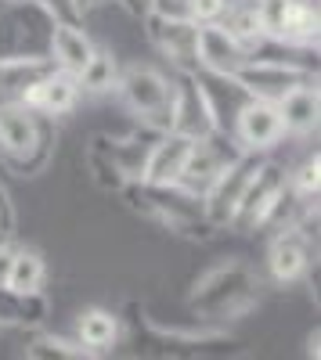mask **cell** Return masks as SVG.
Here are the masks:
<instances>
[{
	"label": "cell",
	"instance_id": "obj_6",
	"mask_svg": "<svg viewBox=\"0 0 321 360\" xmlns=\"http://www.w3.org/2000/svg\"><path fill=\"white\" fill-rule=\"evenodd\" d=\"M224 137L227 134H220V130L217 134H206V137H195L191 141V152L184 159V169H181V176H177V184H173V188H181L191 198L206 195V188L224 173V166L242 152V148H231V152H227Z\"/></svg>",
	"mask_w": 321,
	"mask_h": 360
},
{
	"label": "cell",
	"instance_id": "obj_5",
	"mask_svg": "<svg viewBox=\"0 0 321 360\" xmlns=\"http://www.w3.org/2000/svg\"><path fill=\"white\" fill-rule=\"evenodd\" d=\"M314 72L310 69H300L293 62H278V58H246L235 72V83L246 90L249 98H260V101H271L278 105L289 90H296L300 83H310Z\"/></svg>",
	"mask_w": 321,
	"mask_h": 360
},
{
	"label": "cell",
	"instance_id": "obj_16",
	"mask_svg": "<svg viewBox=\"0 0 321 360\" xmlns=\"http://www.w3.org/2000/svg\"><path fill=\"white\" fill-rule=\"evenodd\" d=\"M76 342L94 353H108L115 342H120V317L105 307H91L76 317Z\"/></svg>",
	"mask_w": 321,
	"mask_h": 360
},
{
	"label": "cell",
	"instance_id": "obj_28",
	"mask_svg": "<svg viewBox=\"0 0 321 360\" xmlns=\"http://www.w3.org/2000/svg\"><path fill=\"white\" fill-rule=\"evenodd\" d=\"M0 242H4V234H0Z\"/></svg>",
	"mask_w": 321,
	"mask_h": 360
},
{
	"label": "cell",
	"instance_id": "obj_7",
	"mask_svg": "<svg viewBox=\"0 0 321 360\" xmlns=\"http://www.w3.org/2000/svg\"><path fill=\"white\" fill-rule=\"evenodd\" d=\"M231 141H235L242 152H253V155H264L271 152L275 144H282L285 137V127H282V115H278V105L271 101H260V98H249L235 119H231Z\"/></svg>",
	"mask_w": 321,
	"mask_h": 360
},
{
	"label": "cell",
	"instance_id": "obj_27",
	"mask_svg": "<svg viewBox=\"0 0 321 360\" xmlns=\"http://www.w3.org/2000/svg\"><path fill=\"white\" fill-rule=\"evenodd\" d=\"M11 4H25V0H11Z\"/></svg>",
	"mask_w": 321,
	"mask_h": 360
},
{
	"label": "cell",
	"instance_id": "obj_3",
	"mask_svg": "<svg viewBox=\"0 0 321 360\" xmlns=\"http://www.w3.org/2000/svg\"><path fill=\"white\" fill-rule=\"evenodd\" d=\"M285 191H289L285 169L278 162L260 159L256 173L249 176V184H246V191L239 198V209H235L231 227L235 231H256V227L275 224V217L282 213V205H285Z\"/></svg>",
	"mask_w": 321,
	"mask_h": 360
},
{
	"label": "cell",
	"instance_id": "obj_21",
	"mask_svg": "<svg viewBox=\"0 0 321 360\" xmlns=\"http://www.w3.org/2000/svg\"><path fill=\"white\" fill-rule=\"evenodd\" d=\"M227 11V0H191V22L195 25H206V22H220Z\"/></svg>",
	"mask_w": 321,
	"mask_h": 360
},
{
	"label": "cell",
	"instance_id": "obj_19",
	"mask_svg": "<svg viewBox=\"0 0 321 360\" xmlns=\"http://www.w3.org/2000/svg\"><path fill=\"white\" fill-rule=\"evenodd\" d=\"M25 356H37V360H44V356H58V360H80V356H91V349H87V346H80L76 339L40 335L33 346L25 349Z\"/></svg>",
	"mask_w": 321,
	"mask_h": 360
},
{
	"label": "cell",
	"instance_id": "obj_23",
	"mask_svg": "<svg viewBox=\"0 0 321 360\" xmlns=\"http://www.w3.org/2000/svg\"><path fill=\"white\" fill-rule=\"evenodd\" d=\"M11 256H15V249H8L4 242H0V292H4V285H8V270H11Z\"/></svg>",
	"mask_w": 321,
	"mask_h": 360
},
{
	"label": "cell",
	"instance_id": "obj_22",
	"mask_svg": "<svg viewBox=\"0 0 321 360\" xmlns=\"http://www.w3.org/2000/svg\"><path fill=\"white\" fill-rule=\"evenodd\" d=\"M149 15H159V18H188L191 15V0H152V11Z\"/></svg>",
	"mask_w": 321,
	"mask_h": 360
},
{
	"label": "cell",
	"instance_id": "obj_20",
	"mask_svg": "<svg viewBox=\"0 0 321 360\" xmlns=\"http://www.w3.org/2000/svg\"><path fill=\"white\" fill-rule=\"evenodd\" d=\"M317 188H321V162H317V155H307L293 169V176H289V191H293L300 202H314Z\"/></svg>",
	"mask_w": 321,
	"mask_h": 360
},
{
	"label": "cell",
	"instance_id": "obj_10",
	"mask_svg": "<svg viewBox=\"0 0 321 360\" xmlns=\"http://www.w3.org/2000/svg\"><path fill=\"white\" fill-rule=\"evenodd\" d=\"M152 47L166 58L177 72H195V22L188 18H159L144 15Z\"/></svg>",
	"mask_w": 321,
	"mask_h": 360
},
{
	"label": "cell",
	"instance_id": "obj_15",
	"mask_svg": "<svg viewBox=\"0 0 321 360\" xmlns=\"http://www.w3.org/2000/svg\"><path fill=\"white\" fill-rule=\"evenodd\" d=\"M317 86L314 79L310 83H300L296 90H289V94L278 101V115H282V127L285 134H293V137H307L317 130Z\"/></svg>",
	"mask_w": 321,
	"mask_h": 360
},
{
	"label": "cell",
	"instance_id": "obj_2",
	"mask_svg": "<svg viewBox=\"0 0 321 360\" xmlns=\"http://www.w3.org/2000/svg\"><path fill=\"white\" fill-rule=\"evenodd\" d=\"M173 86L177 83L152 65H130L127 72H120L112 94L120 98V105L127 112H134L141 119L144 130L166 134L173 127Z\"/></svg>",
	"mask_w": 321,
	"mask_h": 360
},
{
	"label": "cell",
	"instance_id": "obj_8",
	"mask_svg": "<svg viewBox=\"0 0 321 360\" xmlns=\"http://www.w3.org/2000/svg\"><path fill=\"white\" fill-rule=\"evenodd\" d=\"M249 51L224 29V22L195 25V69L213 76H235Z\"/></svg>",
	"mask_w": 321,
	"mask_h": 360
},
{
	"label": "cell",
	"instance_id": "obj_18",
	"mask_svg": "<svg viewBox=\"0 0 321 360\" xmlns=\"http://www.w3.org/2000/svg\"><path fill=\"white\" fill-rule=\"evenodd\" d=\"M76 79H80V90H87V94H112L115 79H120V65H115V54L105 51V47H94L91 62H87V69H83Z\"/></svg>",
	"mask_w": 321,
	"mask_h": 360
},
{
	"label": "cell",
	"instance_id": "obj_9",
	"mask_svg": "<svg viewBox=\"0 0 321 360\" xmlns=\"http://www.w3.org/2000/svg\"><path fill=\"white\" fill-rule=\"evenodd\" d=\"M44 148V130L33 108H25L22 101H0V152L11 162L33 159Z\"/></svg>",
	"mask_w": 321,
	"mask_h": 360
},
{
	"label": "cell",
	"instance_id": "obj_12",
	"mask_svg": "<svg viewBox=\"0 0 321 360\" xmlns=\"http://www.w3.org/2000/svg\"><path fill=\"white\" fill-rule=\"evenodd\" d=\"M191 141L195 137L177 134V130L156 134V144L149 148V159H144L141 184H152V188H173L177 184V176L184 169V159L191 152Z\"/></svg>",
	"mask_w": 321,
	"mask_h": 360
},
{
	"label": "cell",
	"instance_id": "obj_4",
	"mask_svg": "<svg viewBox=\"0 0 321 360\" xmlns=\"http://www.w3.org/2000/svg\"><path fill=\"white\" fill-rule=\"evenodd\" d=\"M256 166H260V155H253V152H239L224 166V173L206 188V195L199 198L202 202L199 205L202 209V224L206 227H231L235 209H239V198H242V191L249 184V176L256 173Z\"/></svg>",
	"mask_w": 321,
	"mask_h": 360
},
{
	"label": "cell",
	"instance_id": "obj_11",
	"mask_svg": "<svg viewBox=\"0 0 321 360\" xmlns=\"http://www.w3.org/2000/svg\"><path fill=\"white\" fill-rule=\"evenodd\" d=\"M80 79L73 72H62V69H47L37 83H29L22 90V105L33 108L37 115H69L80 101Z\"/></svg>",
	"mask_w": 321,
	"mask_h": 360
},
{
	"label": "cell",
	"instance_id": "obj_1",
	"mask_svg": "<svg viewBox=\"0 0 321 360\" xmlns=\"http://www.w3.org/2000/svg\"><path fill=\"white\" fill-rule=\"evenodd\" d=\"M256 281L249 274V266L239 259H227L199 278L191 292V310L202 314V321H231L242 317L256 303Z\"/></svg>",
	"mask_w": 321,
	"mask_h": 360
},
{
	"label": "cell",
	"instance_id": "obj_14",
	"mask_svg": "<svg viewBox=\"0 0 321 360\" xmlns=\"http://www.w3.org/2000/svg\"><path fill=\"white\" fill-rule=\"evenodd\" d=\"M307 263H310V252H307V238L296 231V227H282V234H275V242L268 249V270L278 285H293L307 274Z\"/></svg>",
	"mask_w": 321,
	"mask_h": 360
},
{
	"label": "cell",
	"instance_id": "obj_13",
	"mask_svg": "<svg viewBox=\"0 0 321 360\" xmlns=\"http://www.w3.org/2000/svg\"><path fill=\"white\" fill-rule=\"evenodd\" d=\"M94 47H98V44H94L91 37H87V29H83L80 22H51V33H47V54H51L54 69L80 76V72L87 69V62H91Z\"/></svg>",
	"mask_w": 321,
	"mask_h": 360
},
{
	"label": "cell",
	"instance_id": "obj_26",
	"mask_svg": "<svg viewBox=\"0 0 321 360\" xmlns=\"http://www.w3.org/2000/svg\"><path fill=\"white\" fill-rule=\"evenodd\" d=\"M80 4V11H87V8H98V4H112V0H76Z\"/></svg>",
	"mask_w": 321,
	"mask_h": 360
},
{
	"label": "cell",
	"instance_id": "obj_25",
	"mask_svg": "<svg viewBox=\"0 0 321 360\" xmlns=\"http://www.w3.org/2000/svg\"><path fill=\"white\" fill-rule=\"evenodd\" d=\"M0 234H8V202L0 195Z\"/></svg>",
	"mask_w": 321,
	"mask_h": 360
},
{
	"label": "cell",
	"instance_id": "obj_24",
	"mask_svg": "<svg viewBox=\"0 0 321 360\" xmlns=\"http://www.w3.org/2000/svg\"><path fill=\"white\" fill-rule=\"evenodd\" d=\"M115 4H123L134 18H144V15L152 11V0H115Z\"/></svg>",
	"mask_w": 321,
	"mask_h": 360
},
{
	"label": "cell",
	"instance_id": "obj_17",
	"mask_svg": "<svg viewBox=\"0 0 321 360\" xmlns=\"http://www.w3.org/2000/svg\"><path fill=\"white\" fill-rule=\"evenodd\" d=\"M44 281H47V263H44V256L33 252V249H15L4 292H8L11 299H37L40 288H44Z\"/></svg>",
	"mask_w": 321,
	"mask_h": 360
}]
</instances>
